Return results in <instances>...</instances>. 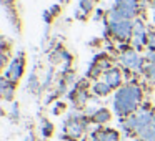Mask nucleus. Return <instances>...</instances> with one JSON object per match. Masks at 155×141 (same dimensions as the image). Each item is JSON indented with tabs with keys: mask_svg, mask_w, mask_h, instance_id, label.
I'll return each mask as SVG.
<instances>
[{
	"mask_svg": "<svg viewBox=\"0 0 155 141\" xmlns=\"http://www.w3.org/2000/svg\"><path fill=\"white\" fill-rule=\"evenodd\" d=\"M147 45L152 50H155V33H147Z\"/></svg>",
	"mask_w": 155,
	"mask_h": 141,
	"instance_id": "nucleus-10",
	"label": "nucleus"
},
{
	"mask_svg": "<svg viewBox=\"0 0 155 141\" xmlns=\"http://www.w3.org/2000/svg\"><path fill=\"white\" fill-rule=\"evenodd\" d=\"M108 120H110V113H108V110H105V108H100V110H97L94 113V121L98 124L107 123Z\"/></svg>",
	"mask_w": 155,
	"mask_h": 141,
	"instance_id": "nucleus-6",
	"label": "nucleus"
},
{
	"mask_svg": "<svg viewBox=\"0 0 155 141\" xmlns=\"http://www.w3.org/2000/svg\"><path fill=\"white\" fill-rule=\"evenodd\" d=\"M110 85L108 83H95L94 85V93L98 95V96H105V95H108V91H110Z\"/></svg>",
	"mask_w": 155,
	"mask_h": 141,
	"instance_id": "nucleus-7",
	"label": "nucleus"
},
{
	"mask_svg": "<svg viewBox=\"0 0 155 141\" xmlns=\"http://www.w3.org/2000/svg\"><path fill=\"white\" fill-rule=\"evenodd\" d=\"M122 81V75L117 68H112V70H107L105 71V83H108L112 88L118 86Z\"/></svg>",
	"mask_w": 155,
	"mask_h": 141,
	"instance_id": "nucleus-4",
	"label": "nucleus"
},
{
	"mask_svg": "<svg viewBox=\"0 0 155 141\" xmlns=\"http://www.w3.org/2000/svg\"><path fill=\"white\" fill-rule=\"evenodd\" d=\"M25 141H34V136H32V134H28V138Z\"/></svg>",
	"mask_w": 155,
	"mask_h": 141,
	"instance_id": "nucleus-11",
	"label": "nucleus"
},
{
	"mask_svg": "<svg viewBox=\"0 0 155 141\" xmlns=\"http://www.w3.org/2000/svg\"><path fill=\"white\" fill-rule=\"evenodd\" d=\"M22 73H24V57L18 55L17 58H14L8 71L5 73V78H7L8 81H12V83H15V81L22 77Z\"/></svg>",
	"mask_w": 155,
	"mask_h": 141,
	"instance_id": "nucleus-1",
	"label": "nucleus"
},
{
	"mask_svg": "<svg viewBox=\"0 0 155 141\" xmlns=\"http://www.w3.org/2000/svg\"><path fill=\"white\" fill-rule=\"evenodd\" d=\"M132 30H134V35H145V27L140 20H135L134 25H132Z\"/></svg>",
	"mask_w": 155,
	"mask_h": 141,
	"instance_id": "nucleus-8",
	"label": "nucleus"
},
{
	"mask_svg": "<svg viewBox=\"0 0 155 141\" xmlns=\"http://www.w3.org/2000/svg\"><path fill=\"white\" fill-rule=\"evenodd\" d=\"M54 131V124H50L48 121H42V134L44 136H50Z\"/></svg>",
	"mask_w": 155,
	"mask_h": 141,
	"instance_id": "nucleus-9",
	"label": "nucleus"
},
{
	"mask_svg": "<svg viewBox=\"0 0 155 141\" xmlns=\"http://www.w3.org/2000/svg\"><path fill=\"white\" fill-rule=\"evenodd\" d=\"M110 30L114 32V35L117 38H120V40H127V38L130 37V33L134 32L128 20H122V22H114V24H110Z\"/></svg>",
	"mask_w": 155,
	"mask_h": 141,
	"instance_id": "nucleus-2",
	"label": "nucleus"
},
{
	"mask_svg": "<svg viewBox=\"0 0 155 141\" xmlns=\"http://www.w3.org/2000/svg\"><path fill=\"white\" fill-rule=\"evenodd\" d=\"M97 136L98 141H118V133L114 130H100Z\"/></svg>",
	"mask_w": 155,
	"mask_h": 141,
	"instance_id": "nucleus-5",
	"label": "nucleus"
},
{
	"mask_svg": "<svg viewBox=\"0 0 155 141\" xmlns=\"http://www.w3.org/2000/svg\"><path fill=\"white\" fill-rule=\"evenodd\" d=\"M122 63H124L125 67H128V68H134V70H137V68L142 67L140 57H138L134 50H127V52L122 53Z\"/></svg>",
	"mask_w": 155,
	"mask_h": 141,
	"instance_id": "nucleus-3",
	"label": "nucleus"
}]
</instances>
